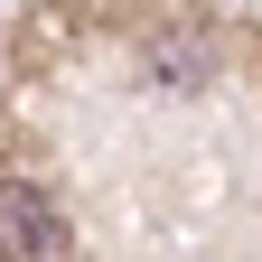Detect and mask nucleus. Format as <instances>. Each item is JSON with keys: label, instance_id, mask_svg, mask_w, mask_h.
Segmentation results:
<instances>
[{"label": "nucleus", "instance_id": "obj_1", "mask_svg": "<svg viewBox=\"0 0 262 262\" xmlns=\"http://www.w3.org/2000/svg\"><path fill=\"white\" fill-rule=\"evenodd\" d=\"M0 262H66V215L47 187L10 178L0 187Z\"/></svg>", "mask_w": 262, "mask_h": 262}, {"label": "nucleus", "instance_id": "obj_2", "mask_svg": "<svg viewBox=\"0 0 262 262\" xmlns=\"http://www.w3.org/2000/svg\"><path fill=\"white\" fill-rule=\"evenodd\" d=\"M150 66H159V84H196V75H206V38H178V28H150Z\"/></svg>", "mask_w": 262, "mask_h": 262}]
</instances>
